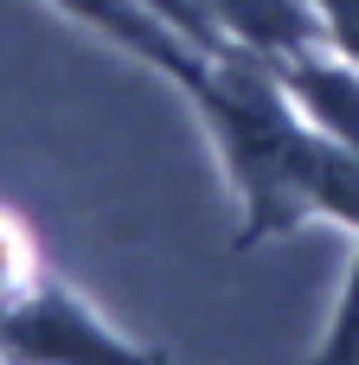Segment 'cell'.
Returning a JSON list of instances; mask_svg holds the SVG:
<instances>
[{"instance_id": "3", "label": "cell", "mask_w": 359, "mask_h": 365, "mask_svg": "<svg viewBox=\"0 0 359 365\" xmlns=\"http://www.w3.org/2000/svg\"><path fill=\"white\" fill-rule=\"evenodd\" d=\"M39 276H45V263H39L32 231H26L13 212H0V308H6V302H19Z\"/></svg>"}, {"instance_id": "2", "label": "cell", "mask_w": 359, "mask_h": 365, "mask_svg": "<svg viewBox=\"0 0 359 365\" xmlns=\"http://www.w3.org/2000/svg\"><path fill=\"white\" fill-rule=\"evenodd\" d=\"M51 6H64L71 19H84L90 32H103L109 45H122V51H135V58H148L161 77H173L186 96L212 77V51L206 45H193L173 19H161L148 0H51Z\"/></svg>"}, {"instance_id": "1", "label": "cell", "mask_w": 359, "mask_h": 365, "mask_svg": "<svg viewBox=\"0 0 359 365\" xmlns=\"http://www.w3.org/2000/svg\"><path fill=\"white\" fill-rule=\"evenodd\" d=\"M0 353L6 359H141L148 346L116 334L58 276H39L19 302L0 308Z\"/></svg>"}, {"instance_id": "4", "label": "cell", "mask_w": 359, "mask_h": 365, "mask_svg": "<svg viewBox=\"0 0 359 365\" xmlns=\"http://www.w3.org/2000/svg\"><path fill=\"white\" fill-rule=\"evenodd\" d=\"M315 353L340 359V365H359V250H353V269H347V289H340V308H334V327H328V340Z\"/></svg>"}]
</instances>
